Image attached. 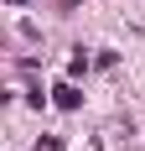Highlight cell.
Returning a JSON list of instances; mask_svg holds the SVG:
<instances>
[{
    "label": "cell",
    "instance_id": "obj_1",
    "mask_svg": "<svg viewBox=\"0 0 145 151\" xmlns=\"http://www.w3.org/2000/svg\"><path fill=\"white\" fill-rule=\"evenodd\" d=\"M78 104H83V94L72 83H57V109H78Z\"/></svg>",
    "mask_w": 145,
    "mask_h": 151
}]
</instances>
